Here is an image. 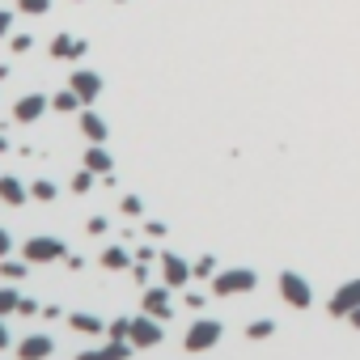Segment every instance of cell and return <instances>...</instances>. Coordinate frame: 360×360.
<instances>
[{
	"instance_id": "obj_1",
	"label": "cell",
	"mask_w": 360,
	"mask_h": 360,
	"mask_svg": "<svg viewBox=\"0 0 360 360\" xmlns=\"http://www.w3.org/2000/svg\"><path fill=\"white\" fill-rule=\"evenodd\" d=\"M259 288V276L250 267H229V272H217L212 276V292L217 297H237V292H254Z\"/></svg>"
},
{
	"instance_id": "obj_2",
	"label": "cell",
	"mask_w": 360,
	"mask_h": 360,
	"mask_svg": "<svg viewBox=\"0 0 360 360\" xmlns=\"http://www.w3.org/2000/svg\"><path fill=\"white\" fill-rule=\"evenodd\" d=\"M22 259H30V263H56V259H68V246H64L60 237L38 233V237H30V242L22 246Z\"/></svg>"
},
{
	"instance_id": "obj_3",
	"label": "cell",
	"mask_w": 360,
	"mask_h": 360,
	"mask_svg": "<svg viewBox=\"0 0 360 360\" xmlns=\"http://www.w3.org/2000/svg\"><path fill=\"white\" fill-rule=\"evenodd\" d=\"M221 335H225V327L217 322V318H199V322H191L187 327V352H208V347H217L221 343Z\"/></svg>"
},
{
	"instance_id": "obj_4",
	"label": "cell",
	"mask_w": 360,
	"mask_h": 360,
	"mask_svg": "<svg viewBox=\"0 0 360 360\" xmlns=\"http://www.w3.org/2000/svg\"><path fill=\"white\" fill-rule=\"evenodd\" d=\"M280 297L292 305V310H310L314 305V292H310V280L305 276H297V272H280Z\"/></svg>"
},
{
	"instance_id": "obj_5",
	"label": "cell",
	"mask_w": 360,
	"mask_h": 360,
	"mask_svg": "<svg viewBox=\"0 0 360 360\" xmlns=\"http://www.w3.org/2000/svg\"><path fill=\"white\" fill-rule=\"evenodd\" d=\"M136 347H157L162 339H166V331H162V318H152V314H140V318H132V335H127Z\"/></svg>"
},
{
	"instance_id": "obj_6",
	"label": "cell",
	"mask_w": 360,
	"mask_h": 360,
	"mask_svg": "<svg viewBox=\"0 0 360 360\" xmlns=\"http://www.w3.org/2000/svg\"><path fill=\"white\" fill-rule=\"evenodd\" d=\"M140 310L166 322V318L174 314V305H170V284H152V288H144V297H140Z\"/></svg>"
},
{
	"instance_id": "obj_7",
	"label": "cell",
	"mask_w": 360,
	"mask_h": 360,
	"mask_svg": "<svg viewBox=\"0 0 360 360\" xmlns=\"http://www.w3.org/2000/svg\"><path fill=\"white\" fill-rule=\"evenodd\" d=\"M327 310H331V318H347L352 310H360V280H347V284H339Z\"/></svg>"
},
{
	"instance_id": "obj_8",
	"label": "cell",
	"mask_w": 360,
	"mask_h": 360,
	"mask_svg": "<svg viewBox=\"0 0 360 360\" xmlns=\"http://www.w3.org/2000/svg\"><path fill=\"white\" fill-rule=\"evenodd\" d=\"M191 276H195V267L182 259V254H162V280H166L170 288H182Z\"/></svg>"
},
{
	"instance_id": "obj_9",
	"label": "cell",
	"mask_w": 360,
	"mask_h": 360,
	"mask_svg": "<svg viewBox=\"0 0 360 360\" xmlns=\"http://www.w3.org/2000/svg\"><path fill=\"white\" fill-rule=\"evenodd\" d=\"M47 356H56V339L51 335H26L17 343V360H47Z\"/></svg>"
},
{
	"instance_id": "obj_10",
	"label": "cell",
	"mask_w": 360,
	"mask_h": 360,
	"mask_svg": "<svg viewBox=\"0 0 360 360\" xmlns=\"http://www.w3.org/2000/svg\"><path fill=\"white\" fill-rule=\"evenodd\" d=\"M47 107H51V102H47L42 93H26V97L17 102V107H13V119H17V123H38Z\"/></svg>"
},
{
	"instance_id": "obj_11",
	"label": "cell",
	"mask_w": 360,
	"mask_h": 360,
	"mask_svg": "<svg viewBox=\"0 0 360 360\" xmlns=\"http://www.w3.org/2000/svg\"><path fill=\"white\" fill-rule=\"evenodd\" d=\"M0 199H5L9 208H22V203L30 199V187H22L17 174H0Z\"/></svg>"
},
{
	"instance_id": "obj_12",
	"label": "cell",
	"mask_w": 360,
	"mask_h": 360,
	"mask_svg": "<svg viewBox=\"0 0 360 360\" xmlns=\"http://www.w3.org/2000/svg\"><path fill=\"white\" fill-rule=\"evenodd\" d=\"M68 318V327L77 331V335H102L107 331V322H102L97 314H85V310H72V314H64Z\"/></svg>"
},
{
	"instance_id": "obj_13",
	"label": "cell",
	"mask_w": 360,
	"mask_h": 360,
	"mask_svg": "<svg viewBox=\"0 0 360 360\" xmlns=\"http://www.w3.org/2000/svg\"><path fill=\"white\" fill-rule=\"evenodd\" d=\"M81 132H85V140H89V144H107V136H111V132H107V119L93 115V111H85V115H81Z\"/></svg>"
},
{
	"instance_id": "obj_14",
	"label": "cell",
	"mask_w": 360,
	"mask_h": 360,
	"mask_svg": "<svg viewBox=\"0 0 360 360\" xmlns=\"http://www.w3.org/2000/svg\"><path fill=\"white\" fill-rule=\"evenodd\" d=\"M72 89L81 93V102H93V97L102 93V77H97V72H85V68H81V72H72Z\"/></svg>"
},
{
	"instance_id": "obj_15",
	"label": "cell",
	"mask_w": 360,
	"mask_h": 360,
	"mask_svg": "<svg viewBox=\"0 0 360 360\" xmlns=\"http://www.w3.org/2000/svg\"><path fill=\"white\" fill-rule=\"evenodd\" d=\"M85 166H89L93 174H111L115 157L107 152V144H89V148H85Z\"/></svg>"
},
{
	"instance_id": "obj_16",
	"label": "cell",
	"mask_w": 360,
	"mask_h": 360,
	"mask_svg": "<svg viewBox=\"0 0 360 360\" xmlns=\"http://www.w3.org/2000/svg\"><path fill=\"white\" fill-rule=\"evenodd\" d=\"M102 267H107V272H127L132 267V254L123 246H107V250H102Z\"/></svg>"
},
{
	"instance_id": "obj_17",
	"label": "cell",
	"mask_w": 360,
	"mask_h": 360,
	"mask_svg": "<svg viewBox=\"0 0 360 360\" xmlns=\"http://www.w3.org/2000/svg\"><path fill=\"white\" fill-rule=\"evenodd\" d=\"M17 305H22V292H17V288H9V284H0V318L17 314Z\"/></svg>"
},
{
	"instance_id": "obj_18",
	"label": "cell",
	"mask_w": 360,
	"mask_h": 360,
	"mask_svg": "<svg viewBox=\"0 0 360 360\" xmlns=\"http://www.w3.org/2000/svg\"><path fill=\"white\" fill-rule=\"evenodd\" d=\"M56 182H51V178H38L34 187H30V199H38V203H56Z\"/></svg>"
},
{
	"instance_id": "obj_19",
	"label": "cell",
	"mask_w": 360,
	"mask_h": 360,
	"mask_svg": "<svg viewBox=\"0 0 360 360\" xmlns=\"http://www.w3.org/2000/svg\"><path fill=\"white\" fill-rule=\"evenodd\" d=\"M0 276H5V280H26V276H30V263H26V259H22V263H17V259H0Z\"/></svg>"
},
{
	"instance_id": "obj_20",
	"label": "cell",
	"mask_w": 360,
	"mask_h": 360,
	"mask_svg": "<svg viewBox=\"0 0 360 360\" xmlns=\"http://www.w3.org/2000/svg\"><path fill=\"white\" fill-rule=\"evenodd\" d=\"M51 107H56V111H64V115H72V111L81 107V93H77V89H64V93H56V97H51Z\"/></svg>"
},
{
	"instance_id": "obj_21",
	"label": "cell",
	"mask_w": 360,
	"mask_h": 360,
	"mask_svg": "<svg viewBox=\"0 0 360 360\" xmlns=\"http://www.w3.org/2000/svg\"><path fill=\"white\" fill-rule=\"evenodd\" d=\"M246 335H250V339H267V335H276V322H272V318H259V322L246 327Z\"/></svg>"
},
{
	"instance_id": "obj_22",
	"label": "cell",
	"mask_w": 360,
	"mask_h": 360,
	"mask_svg": "<svg viewBox=\"0 0 360 360\" xmlns=\"http://www.w3.org/2000/svg\"><path fill=\"white\" fill-rule=\"evenodd\" d=\"M191 267H195V276H199V280H212V276H217V259H212V254H203V259H195Z\"/></svg>"
},
{
	"instance_id": "obj_23",
	"label": "cell",
	"mask_w": 360,
	"mask_h": 360,
	"mask_svg": "<svg viewBox=\"0 0 360 360\" xmlns=\"http://www.w3.org/2000/svg\"><path fill=\"white\" fill-rule=\"evenodd\" d=\"M93 178H97V174H93V170L85 166V170H81V174L72 178V191H77V195H89V191H93Z\"/></svg>"
},
{
	"instance_id": "obj_24",
	"label": "cell",
	"mask_w": 360,
	"mask_h": 360,
	"mask_svg": "<svg viewBox=\"0 0 360 360\" xmlns=\"http://www.w3.org/2000/svg\"><path fill=\"white\" fill-rule=\"evenodd\" d=\"M132 335V318H115L107 322V339H127Z\"/></svg>"
},
{
	"instance_id": "obj_25",
	"label": "cell",
	"mask_w": 360,
	"mask_h": 360,
	"mask_svg": "<svg viewBox=\"0 0 360 360\" xmlns=\"http://www.w3.org/2000/svg\"><path fill=\"white\" fill-rule=\"evenodd\" d=\"M107 229H111V221H107V217H89V221H85V233H93V237H102Z\"/></svg>"
},
{
	"instance_id": "obj_26",
	"label": "cell",
	"mask_w": 360,
	"mask_h": 360,
	"mask_svg": "<svg viewBox=\"0 0 360 360\" xmlns=\"http://www.w3.org/2000/svg\"><path fill=\"white\" fill-rule=\"evenodd\" d=\"M123 212H127V217H140V212H144V199H140V195H123Z\"/></svg>"
},
{
	"instance_id": "obj_27",
	"label": "cell",
	"mask_w": 360,
	"mask_h": 360,
	"mask_svg": "<svg viewBox=\"0 0 360 360\" xmlns=\"http://www.w3.org/2000/svg\"><path fill=\"white\" fill-rule=\"evenodd\" d=\"M17 314H26V318H34V314H42V305H38L34 297H22V305H17Z\"/></svg>"
},
{
	"instance_id": "obj_28",
	"label": "cell",
	"mask_w": 360,
	"mask_h": 360,
	"mask_svg": "<svg viewBox=\"0 0 360 360\" xmlns=\"http://www.w3.org/2000/svg\"><path fill=\"white\" fill-rule=\"evenodd\" d=\"M9 250H13V233L0 229V259H9Z\"/></svg>"
},
{
	"instance_id": "obj_29",
	"label": "cell",
	"mask_w": 360,
	"mask_h": 360,
	"mask_svg": "<svg viewBox=\"0 0 360 360\" xmlns=\"http://www.w3.org/2000/svg\"><path fill=\"white\" fill-rule=\"evenodd\" d=\"M144 233H148V237H166V225H162V221H148Z\"/></svg>"
},
{
	"instance_id": "obj_30",
	"label": "cell",
	"mask_w": 360,
	"mask_h": 360,
	"mask_svg": "<svg viewBox=\"0 0 360 360\" xmlns=\"http://www.w3.org/2000/svg\"><path fill=\"white\" fill-rule=\"evenodd\" d=\"M22 9H26V13H42V9H47V0H22Z\"/></svg>"
},
{
	"instance_id": "obj_31",
	"label": "cell",
	"mask_w": 360,
	"mask_h": 360,
	"mask_svg": "<svg viewBox=\"0 0 360 360\" xmlns=\"http://www.w3.org/2000/svg\"><path fill=\"white\" fill-rule=\"evenodd\" d=\"M136 263H152V246H140L136 250Z\"/></svg>"
},
{
	"instance_id": "obj_32",
	"label": "cell",
	"mask_w": 360,
	"mask_h": 360,
	"mask_svg": "<svg viewBox=\"0 0 360 360\" xmlns=\"http://www.w3.org/2000/svg\"><path fill=\"white\" fill-rule=\"evenodd\" d=\"M9 343H13V339H9V327H5V318H0V352H5Z\"/></svg>"
},
{
	"instance_id": "obj_33",
	"label": "cell",
	"mask_w": 360,
	"mask_h": 360,
	"mask_svg": "<svg viewBox=\"0 0 360 360\" xmlns=\"http://www.w3.org/2000/svg\"><path fill=\"white\" fill-rule=\"evenodd\" d=\"M132 276H136V280L144 284V280H148V263H136V267H132Z\"/></svg>"
},
{
	"instance_id": "obj_34",
	"label": "cell",
	"mask_w": 360,
	"mask_h": 360,
	"mask_svg": "<svg viewBox=\"0 0 360 360\" xmlns=\"http://www.w3.org/2000/svg\"><path fill=\"white\" fill-rule=\"evenodd\" d=\"M77 360H102V347H89V352H77Z\"/></svg>"
},
{
	"instance_id": "obj_35",
	"label": "cell",
	"mask_w": 360,
	"mask_h": 360,
	"mask_svg": "<svg viewBox=\"0 0 360 360\" xmlns=\"http://www.w3.org/2000/svg\"><path fill=\"white\" fill-rule=\"evenodd\" d=\"M347 322H352V327L360 331V310H352V314H347Z\"/></svg>"
},
{
	"instance_id": "obj_36",
	"label": "cell",
	"mask_w": 360,
	"mask_h": 360,
	"mask_svg": "<svg viewBox=\"0 0 360 360\" xmlns=\"http://www.w3.org/2000/svg\"><path fill=\"white\" fill-rule=\"evenodd\" d=\"M5 30H9V17H5V13H0V34H5Z\"/></svg>"
},
{
	"instance_id": "obj_37",
	"label": "cell",
	"mask_w": 360,
	"mask_h": 360,
	"mask_svg": "<svg viewBox=\"0 0 360 360\" xmlns=\"http://www.w3.org/2000/svg\"><path fill=\"white\" fill-rule=\"evenodd\" d=\"M0 152H9V140H5V136H0Z\"/></svg>"
}]
</instances>
